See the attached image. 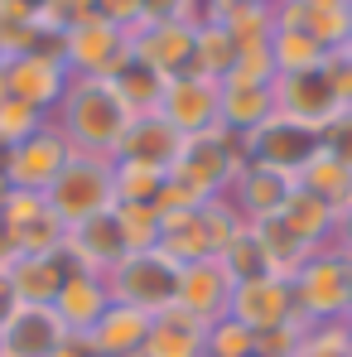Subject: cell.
I'll return each instance as SVG.
<instances>
[{
  "mask_svg": "<svg viewBox=\"0 0 352 357\" xmlns=\"http://www.w3.org/2000/svg\"><path fill=\"white\" fill-rule=\"evenodd\" d=\"M54 126L63 130V140L77 150V155H102V160H116V145L130 126V107L121 102V92L107 77H72L68 92H63Z\"/></svg>",
  "mask_w": 352,
  "mask_h": 357,
  "instance_id": "cell-1",
  "label": "cell"
},
{
  "mask_svg": "<svg viewBox=\"0 0 352 357\" xmlns=\"http://www.w3.org/2000/svg\"><path fill=\"white\" fill-rule=\"evenodd\" d=\"M246 165V145L232 130H203V135H183L174 165H169V183L183 188L193 203H213L232 193L236 174Z\"/></svg>",
  "mask_w": 352,
  "mask_h": 357,
  "instance_id": "cell-2",
  "label": "cell"
},
{
  "mask_svg": "<svg viewBox=\"0 0 352 357\" xmlns=\"http://www.w3.org/2000/svg\"><path fill=\"white\" fill-rule=\"evenodd\" d=\"M348 290H352V261L338 246L309 251L290 271V295L294 314L304 324H333L348 314Z\"/></svg>",
  "mask_w": 352,
  "mask_h": 357,
  "instance_id": "cell-3",
  "label": "cell"
},
{
  "mask_svg": "<svg viewBox=\"0 0 352 357\" xmlns=\"http://www.w3.org/2000/svg\"><path fill=\"white\" fill-rule=\"evenodd\" d=\"M49 208L59 213L63 227H77L87 218H102L116 208V178H112V160L102 155H77L63 165V174L49 183Z\"/></svg>",
  "mask_w": 352,
  "mask_h": 357,
  "instance_id": "cell-4",
  "label": "cell"
},
{
  "mask_svg": "<svg viewBox=\"0 0 352 357\" xmlns=\"http://www.w3.org/2000/svg\"><path fill=\"white\" fill-rule=\"evenodd\" d=\"M174 285H178V266L160 251H130L116 271L107 275V290L116 304H130L140 314H164L174 309Z\"/></svg>",
  "mask_w": 352,
  "mask_h": 357,
  "instance_id": "cell-5",
  "label": "cell"
},
{
  "mask_svg": "<svg viewBox=\"0 0 352 357\" xmlns=\"http://www.w3.org/2000/svg\"><path fill=\"white\" fill-rule=\"evenodd\" d=\"M0 82H5V92H10L15 102H24V107H34V112H44V116H54L63 92H68V82H72V73H68V63H63L59 44H44V49L15 54Z\"/></svg>",
  "mask_w": 352,
  "mask_h": 357,
  "instance_id": "cell-6",
  "label": "cell"
},
{
  "mask_svg": "<svg viewBox=\"0 0 352 357\" xmlns=\"http://www.w3.org/2000/svg\"><path fill=\"white\" fill-rule=\"evenodd\" d=\"M59 54H63V63H68L72 77H107V82H112L121 68L130 63V34L92 15L87 24H77V29L63 34Z\"/></svg>",
  "mask_w": 352,
  "mask_h": 357,
  "instance_id": "cell-7",
  "label": "cell"
},
{
  "mask_svg": "<svg viewBox=\"0 0 352 357\" xmlns=\"http://www.w3.org/2000/svg\"><path fill=\"white\" fill-rule=\"evenodd\" d=\"M72 160V145L63 140V130L54 121H44L29 140L10 145L0 155V169L10 178V188H29V193H49V183L63 174V165Z\"/></svg>",
  "mask_w": 352,
  "mask_h": 357,
  "instance_id": "cell-8",
  "label": "cell"
},
{
  "mask_svg": "<svg viewBox=\"0 0 352 357\" xmlns=\"http://www.w3.org/2000/svg\"><path fill=\"white\" fill-rule=\"evenodd\" d=\"M193 29L198 24L183 20H140L130 29V59L164 82L178 73H193Z\"/></svg>",
  "mask_w": 352,
  "mask_h": 357,
  "instance_id": "cell-9",
  "label": "cell"
},
{
  "mask_svg": "<svg viewBox=\"0 0 352 357\" xmlns=\"http://www.w3.org/2000/svg\"><path fill=\"white\" fill-rule=\"evenodd\" d=\"M217 107H222V82L213 77H198V73H178L164 82L160 92V116L174 126L178 135H203V130H217Z\"/></svg>",
  "mask_w": 352,
  "mask_h": 357,
  "instance_id": "cell-10",
  "label": "cell"
},
{
  "mask_svg": "<svg viewBox=\"0 0 352 357\" xmlns=\"http://www.w3.org/2000/svg\"><path fill=\"white\" fill-rule=\"evenodd\" d=\"M72 333L63 328L54 304H20L0 319V357H54Z\"/></svg>",
  "mask_w": 352,
  "mask_h": 357,
  "instance_id": "cell-11",
  "label": "cell"
},
{
  "mask_svg": "<svg viewBox=\"0 0 352 357\" xmlns=\"http://www.w3.org/2000/svg\"><path fill=\"white\" fill-rule=\"evenodd\" d=\"M10 237L20 246V256H49V251H63V227L59 213L49 208L44 193H29V188H10L5 208H0Z\"/></svg>",
  "mask_w": 352,
  "mask_h": 357,
  "instance_id": "cell-12",
  "label": "cell"
},
{
  "mask_svg": "<svg viewBox=\"0 0 352 357\" xmlns=\"http://www.w3.org/2000/svg\"><path fill=\"white\" fill-rule=\"evenodd\" d=\"M227 314L236 324H246L251 333H266V328H280L299 319L294 314V295H290V275H256V280H236L232 299H227Z\"/></svg>",
  "mask_w": 352,
  "mask_h": 357,
  "instance_id": "cell-13",
  "label": "cell"
},
{
  "mask_svg": "<svg viewBox=\"0 0 352 357\" xmlns=\"http://www.w3.org/2000/svg\"><path fill=\"white\" fill-rule=\"evenodd\" d=\"M227 299H232V275L217 256H203V261H188L178 266V285H174V309H183L188 319L198 324H217L227 314Z\"/></svg>",
  "mask_w": 352,
  "mask_h": 357,
  "instance_id": "cell-14",
  "label": "cell"
},
{
  "mask_svg": "<svg viewBox=\"0 0 352 357\" xmlns=\"http://www.w3.org/2000/svg\"><path fill=\"white\" fill-rule=\"evenodd\" d=\"M241 145H246V160L270 165V169H285V174H299V165L319 150V130H309V126H299V121L275 112L261 130H251Z\"/></svg>",
  "mask_w": 352,
  "mask_h": 357,
  "instance_id": "cell-15",
  "label": "cell"
},
{
  "mask_svg": "<svg viewBox=\"0 0 352 357\" xmlns=\"http://www.w3.org/2000/svg\"><path fill=\"white\" fill-rule=\"evenodd\" d=\"M275 112L323 135V130L338 121L343 102H338L333 82H328L323 68H319V73H304V77H275Z\"/></svg>",
  "mask_w": 352,
  "mask_h": 357,
  "instance_id": "cell-16",
  "label": "cell"
},
{
  "mask_svg": "<svg viewBox=\"0 0 352 357\" xmlns=\"http://www.w3.org/2000/svg\"><path fill=\"white\" fill-rule=\"evenodd\" d=\"M63 256L72 271H92V275H112L121 261H125V241H121V227L112 213L102 218H87L77 227L63 232Z\"/></svg>",
  "mask_w": 352,
  "mask_h": 357,
  "instance_id": "cell-17",
  "label": "cell"
},
{
  "mask_svg": "<svg viewBox=\"0 0 352 357\" xmlns=\"http://www.w3.org/2000/svg\"><path fill=\"white\" fill-rule=\"evenodd\" d=\"M290 188H294V174L246 160L227 198H232V208L246 218V222H256V218H275V213H280V203L290 198Z\"/></svg>",
  "mask_w": 352,
  "mask_h": 357,
  "instance_id": "cell-18",
  "label": "cell"
},
{
  "mask_svg": "<svg viewBox=\"0 0 352 357\" xmlns=\"http://www.w3.org/2000/svg\"><path fill=\"white\" fill-rule=\"evenodd\" d=\"M112 309V290H107V275H92V271H68L63 290L54 295V314L63 319L68 333H87L102 314Z\"/></svg>",
  "mask_w": 352,
  "mask_h": 357,
  "instance_id": "cell-19",
  "label": "cell"
},
{
  "mask_svg": "<svg viewBox=\"0 0 352 357\" xmlns=\"http://www.w3.org/2000/svg\"><path fill=\"white\" fill-rule=\"evenodd\" d=\"M82 338H87L92 353H102V357H140L145 338H150V314H140V309L112 299V309H107Z\"/></svg>",
  "mask_w": 352,
  "mask_h": 357,
  "instance_id": "cell-20",
  "label": "cell"
},
{
  "mask_svg": "<svg viewBox=\"0 0 352 357\" xmlns=\"http://www.w3.org/2000/svg\"><path fill=\"white\" fill-rule=\"evenodd\" d=\"M68 256L63 251H49V256H15L0 275L10 280V290L20 304H54V295L63 290L68 280Z\"/></svg>",
  "mask_w": 352,
  "mask_h": 357,
  "instance_id": "cell-21",
  "label": "cell"
},
{
  "mask_svg": "<svg viewBox=\"0 0 352 357\" xmlns=\"http://www.w3.org/2000/svg\"><path fill=\"white\" fill-rule=\"evenodd\" d=\"M280 227L290 232L299 246H309V251H323V246H333V232H338V213L323 203V198H314V193H304L299 183L290 188V198L280 203Z\"/></svg>",
  "mask_w": 352,
  "mask_h": 357,
  "instance_id": "cell-22",
  "label": "cell"
},
{
  "mask_svg": "<svg viewBox=\"0 0 352 357\" xmlns=\"http://www.w3.org/2000/svg\"><path fill=\"white\" fill-rule=\"evenodd\" d=\"M178 145H183V135L160 112H150V116H135L125 126V135H121V145H116V160H145V165L169 169Z\"/></svg>",
  "mask_w": 352,
  "mask_h": 357,
  "instance_id": "cell-23",
  "label": "cell"
},
{
  "mask_svg": "<svg viewBox=\"0 0 352 357\" xmlns=\"http://www.w3.org/2000/svg\"><path fill=\"white\" fill-rule=\"evenodd\" d=\"M270 116H275V87H256V82H236V77L222 82V107H217L222 130H232V135L246 140Z\"/></svg>",
  "mask_w": 352,
  "mask_h": 357,
  "instance_id": "cell-24",
  "label": "cell"
},
{
  "mask_svg": "<svg viewBox=\"0 0 352 357\" xmlns=\"http://www.w3.org/2000/svg\"><path fill=\"white\" fill-rule=\"evenodd\" d=\"M203 338H208V324L188 319L183 309H164L150 319V338L140 357H203Z\"/></svg>",
  "mask_w": 352,
  "mask_h": 357,
  "instance_id": "cell-25",
  "label": "cell"
},
{
  "mask_svg": "<svg viewBox=\"0 0 352 357\" xmlns=\"http://www.w3.org/2000/svg\"><path fill=\"white\" fill-rule=\"evenodd\" d=\"M294 183L304 188V193H314V198H323L333 213H343L352 203V169L343 165V160H333L323 145L299 165V174H294Z\"/></svg>",
  "mask_w": 352,
  "mask_h": 357,
  "instance_id": "cell-26",
  "label": "cell"
},
{
  "mask_svg": "<svg viewBox=\"0 0 352 357\" xmlns=\"http://www.w3.org/2000/svg\"><path fill=\"white\" fill-rule=\"evenodd\" d=\"M236 39L217 24V20H203L193 29V73L198 77H213V82H227V73L236 68Z\"/></svg>",
  "mask_w": 352,
  "mask_h": 357,
  "instance_id": "cell-27",
  "label": "cell"
},
{
  "mask_svg": "<svg viewBox=\"0 0 352 357\" xmlns=\"http://www.w3.org/2000/svg\"><path fill=\"white\" fill-rule=\"evenodd\" d=\"M323 54H338L348 49L352 39V5L348 0H319V5H304V24H299Z\"/></svg>",
  "mask_w": 352,
  "mask_h": 357,
  "instance_id": "cell-28",
  "label": "cell"
},
{
  "mask_svg": "<svg viewBox=\"0 0 352 357\" xmlns=\"http://www.w3.org/2000/svg\"><path fill=\"white\" fill-rule=\"evenodd\" d=\"M266 49H270V63H275V77H304V73H319L328 63V54L304 29H275Z\"/></svg>",
  "mask_w": 352,
  "mask_h": 357,
  "instance_id": "cell-29",
  "label": "cell"
},
{
  "mask_svg": "<svg viewBox=\"0 0 352 357\" xmlns=\"http://www.w3.org/2000/svg\"><path fill=\"white\" fill-rule=\"evenodd\" d=\"M112 178H116V203H160L169 169L145 160H112Z\"/></svg>",
  "mask_w": 352,
  "mask_h": 357,
  "instance_id": "cell-30",
  "label": "cell"
},
{
  "mask_svg": "<svg viewBox=\"0 0 352 357\" xmlns=\"http://www.w3.org/2000/svg\"><path fill=\"white\" fill-rule=\"evenodd\" d=\"M112 87L121 92V102L130 107V116H150V112H160V92H164V77H155L150 68H140V63L130 59L121 68L116 77H112Z\"/></svg>",
  "mask_w": 352,
  "mask_h": 357,
  "instance_id": "cell-31",
  "label": "cell"
},
{
  "mask_svg": "<svg viewBox=\"0 0 352 357\" xmlns=\"http://www.w3.org/2000/svg\"><path fill=\"white\" fill-rule=\"evenodd\" d=\"M112 218H116V227H121L125 256H130V251H155V246H160V208H155V203H116Z\"/></svg>",
  "mask_w": 352,
  "mask_h": 357,
  "instance_id": "cell-32",
  "label": "cell"
},
{
  "mask_svg": "<svg viewBox=\"0 0 352 357\" xmlns=\"http://www.w3.org/2000/svg\"><path fill=\"white\" fill-rule=\"evenodd\" d=\"M251 237L261 241V251H266V261H270L275 275H290L294 266L309 256V246H299V241L280 227V218H256V222H251Z\"/></svg>",
  "mask_w": 352,
  "mask_h": 357,
  "instance_id": "cell-33",
  "label": "cell"
},
{
  "mask_svg": "<svg viewBox=\"0 0 352 357\" xmlns=\"http://www.w3.org/2000/svg\"><path fill=\"white\" fill-rule=\"evenodd\" d=\"M203 357H256V333L246 324H236L232 314H222L217 324H208Z\"/></svg>",
  "mask_w": 352,
  "mask_h": 357,
  "instance_id": "cell-34",
  "label": "cell"
},
{
  "mask_svg": "<svg viewBox=\"0 0 352 357\" xmlns=\"http://www.w3.org/2000/svg\"><path fill=\"white\" fill-rule=\"evenodd\" d=\"M44 112H34V107H24V102H15L10 92H5V82H0V155L10 150V145H20V140H29L39 126H44Z\"/></svg>",
  "mask_w": 352,
  "mask_h": 357,
  "instance_id": "cell-35",
  "label": "cell"
},
{
  "mask_svg": "<svg viewBox=\"0 0 352 357\" xmlns=\"http://www.w3.org/2000/svg\"><path fill=\"white\" fill-rule=\"evenodd\" d=\"M222 266H227V275H232V285L236 280H256V275H275L270 271V261H266V251H261V241L251 237V222H246V232L217 256Z\"/></svg>",
  "mask_w": 352,
  "mask_h": 357,
  "instance_id": "cell-36",
  "label": "cell"
},
{
  "mask_svg": "<svg viewBox=\"0 0 352 357\" xmlns=\"http://www.w3.org/2000/svg\"><path fill=\"white\" fill-rule=\"evenodd\" d=\"M348 338H352V324L348 319H333V324H309L294 357H348Z\"/></svg>",
  "mask_w": 352,
  "mask_h": 357,
  "instance_id": "cell-37",
  "label": "cell"
},
{
  "mask_svg": "<svg viewBox=\"0 0 352 357\" xmlns=\"http://www.w3.org/2000/svg\"><path fill=\"white\" fill-rule=\"evenodd\" d=\"M92 15H97V5H92V0H44V5H39V29H44V34H54V39H63L68 29L87 24Z\"/></svg>",
  "mask_w": 352,
  "mask_h": 357,
  "instance_id": "cell-38",
  "label": "cell"
},
{
  "mask_svg": "<svg viewBox=\"0 0 352 357\" xmlns=\"http://www.w3.org/2000/svg\"><path fill=\"white\" fill-rule=\"evenodd\" d=\"M304 319H290V324H280V328H266V333H256V353L261 357H294L299 348V338H304Z\"/></svg>",
  "mask_w": 352,
  "mask_h": 357,
  "instance_id": "cell-39",
  "label": "cell"
},
{
  "mask_svg": "<svg viewBox=\"0 0 352 357\" xmlns=\"http://www.w3.org/2000/svg\"><path fill=\"white\" fill-rule=\"evenodd\" d=\"M145 20H183V24H203L208 0H140Z\"/></svg>",
  "mask_w": 352,
  "mask_h": 357,
  "instance_id": "cell-40",
  "label": "cell"
},
{
  "mask_svg": "<svg viewBox=\"0 0 352 357\" xmlns=\"http://www.w3.org/2000/svg\"><path fill=\"white\" fill-rule=\"evenodd\" d=\"M319 145H323L333 160H343V165L352 169V107H343V112H338V121L319 135Z\"/></svg>",
  "mask_w": 352,
  "mask_h": 357,
  "instance_id": "cell-41",
  "label": "cell"
},
{
  "mask_svg": "<svg viewBox=\"0 0 352 357\" xmlns=\"http://www.w3.org/2000/svg\"><path fill=\"white\" fill-rule=\"evenodd\" d=\"M97 5V20H107V24H116V29H135L140 20H145V10H140V0H92Z\"/></svg>",
  "mask_w": 352,
  "mask_h": 357,
  "instance_id": "cell-42",
  "label": "cell"
},
{
  "mask_svg": "<svg viewBox=\"0 0 352 357\" xmlns=\"http://www.w3.org/2000/svg\"><path fill=\"white\" fill-rule=\"evenodd\" d=\"M323 77L333 82V92H338V102L343 107H352V59L338 49V54H328V63H323Z\"/></svg>",
  "mask_w": 352,
  "mask_h": 357,
  "instance_id": "cell-43",
  "label": "cell"
},
{
  "mask_svg": "<svg viewBox=\"0 0 352 357\" xmlns=\"http://www.w3.org/2000/svg\"><path fill=\"white\" fill-rule=\"evenodd\" d=\"M333 246H338V251H343V256L352 261V208H343V213H338V232H333Z\"/></svg>",
  "mask_w": 352,
  "mask_h": 357,
  "instance_id": "cell-44",
  "label": "cell"
},
{
  "mask_svg": "<svg viewBox=\"0 0 352 357\" xmlns=\"http://www.w3.org/2000/svg\"><path fill=\"white\" fill-rule=\"evenodd\" d=\"M15 256H20V246H15V237H10V227H5V218H0V271H5V266H10Z\"/></svg>",
  "mask_w": 352,
  "mask_h": 357,
  "instance_id": "cell-45",
  "label": "cell"
},
{
  "mask_svg": "<svg viewBox=\"0 0 352 357\" xmlns=\"http://www.w3.org/2000/svg\"><path fill=\"white\" fill-rule=\"evenodd\" d=\"M87 353H92V348H87V338H77V333H72V338H68L54 357H87Z\"/></svg>",
  "mask_w": 352,
  "mask_h": 357,
  "instance_id": "cell-46",
  "label": "cell"
},
{
  "mask_svg": "<svg viewBox=\"0 0 352 357\" xmlns=\"http://www.w3.org/2000/svg\"><path fill=\"white\" fill-rule=\"evenodd\" d=\"M10 309H15V290H10V280L0 275V319H5Z\"/></svg>",
  "mask_w": 352,
  "mask_h": 357,
  "instance_id": "cell-47",
  "label": "cell"
},
{
  "mask_svg": "<svg viewBox=\"0 0 352 357\" xmlns=\"http://www.w3.org/2000/svg\"><path fill=\"white\" fill-rule=\"evenodd\" d=\"M5 198H10V178H5V169H0V208H5Z\"/></svg>",
  "mask_w": 352,
  "mask_h": 357,
  "instance_id": "cell-48",
  "label": "cell"
},
{
  "mask_svg": "<svg viewBox=\"0 0 352 357\" xmlns=\"http://www.w3.org/2000/svg\"><path fill=\"white\" fill-rule=\"evenodd\" d=\"M236 5H266V10H275L280 0H236Z\"/></svg>",
  "mask_w": 352,
  "mask_h": 357,
  "instance_id": "cell-49",
  "label": "cell"
},
{
  "mask_svg": "<svg viewBox=\"0 0 352 357\" xmlns=\"http://www.w3.org/2000/svg\"><path fill=\"white\" fill-rule=\"evenodd\" d=\"M5 68H10V49L0 44V77H5Z\"/></svg>",
  "mask_w": 352,
  "mask_h": 357,
  "instance_id": "cell-50",
  "label": "cell"
},
{
  "mask_svg": "<svg viewBox=\"0 0 352 357\" xmlns=\"http://www.w3.org/2000/svg\"><path fill=\"white\" fill-rule=\"evenodd\" d=\"M343 319H348V324H352V290H348V314H343Z\"/></svg>",
  "mask_w": 352,
  "mask_h": 357,
  "instance_id": "cell-51",
  "label": "cell"
},
{
  "mask_svg": "<svg viewBox=\"0 0 352 357\" xmlns=\"http://www.w3.org/2000/svg\"><path fill=\"white\" fill-rule=\"evenodd\" d=\"M294 5H319V0H294Z\"/></svg>",
  "mask_w": 352,
  "mask_h": 357,
  "instance_id": "cell-52",
  "label": "cell"
},
{
  "mask_svg": "<svg viewBox=\"0 0 352 357\" xmlns=\"http://www.w3.org/2000/svg\"><path fill=\"white\" fill-rule=\"evenodd\" d=\"M343 54H348V59H352V39H348V49H343Z\"/></svg>",
  "mask_w": 352,
  "mask_h": 357,
  "instance_id": "cell-53",
  "label": "cell"
},
{
  "mask_svg": "<svg viewBox=\"0 0 352 357\" xmlns=\"http://www.w3.org/2000/svg\"><path fill=\"white\" fill-rule=\"evenodd\" d=\"M348 357H352V338H348Z\"/></svg>",
  "mask_w": 352,
  "mask_h": 357,
  "instance_id": "cell-54",
  "label": "cell"
},
{
  "mask_svg": "<svg viewBox=\"0 0 352 357\" xmlns=\"http://www.w3.org/2000/svg\"><path fill=\"white\" fill-rule=\"evenodd\" d=\"M87 357H102V353H87Z\"/></svg>",
  "mask_w": 352,
  "mask_h": 357,
  "instance_id": "cell-55",
  "label": "cell"
},
{
  "mask_svg": "<svg viewBox=\"0 0 352 357\" xmlns=\"http://www.w3.org/2000/svg\"><path fill=\"white\" fill-rule=\"evenodd\" d=\"M256 357H261V353H256Z\"/></svg>",
  "mask_w": 352,
  "mask_h": 357,
  "instance_id": "cell-56",
  "label": "cell"
},
{
  "mask_svg": "<svg viewBox=\"0 0 352 357\" xmlns=\"http://www.w3.org/2000/svg\"><path fill=\"white\" fill-rule=\"evenodd\" d=\"M348 208H352V203H348Z\"/></svg>",
  "mask_w": 352,
  "mask_h": 357,
  "instance_id": "cell-57",
  "label": "cell"
},
{
  "mask_svg": "<svg viewBox=\"0 0 352 357\" xmlns=\"http://www.w3.org/2000/svg\"><path fill=\"white\" fill-rule=\"evenodd\" d=\"M348 5H352V0H348Z\"/></svg>",
  "mask_w": 352,
  "mask_h": 357,
  "instance_id": "cell-58",
  "label": "cell"
}]
</instances>
